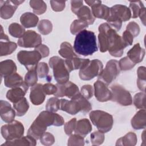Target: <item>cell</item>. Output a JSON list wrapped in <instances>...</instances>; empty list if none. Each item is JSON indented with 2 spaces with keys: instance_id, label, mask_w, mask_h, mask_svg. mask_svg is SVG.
<instances>
[{
  "instance_id": "obj_50",
  "label": "cell",
  "mask_w": 146,
  "mask_h": 146,
  "mask_svg": "<svg viewBox=\"0 0 146 146\" xmlns=\"http://www.w3.org/2000/svg\"><path fill=\"white\" fill-rule=\"evenodd\" d=\"M81 94L87 99L91 98L94 94V88L91 85L87 84L82 87L80 90Z\"/></svg>"
},
{
  "instance_id": "obj_6",
  "label": "cell",
  "mask_w": 146,
  "mask_h": 146,
  "mask_svg": "<svg viewBox=\"0 0 146 146\" xmlns=\"http://www.w3.org/2000/svg\"><path fill=\"white\" fill-rule=\"evenodd\" d=\"M89 117L93 124L98 129L103 132L107 133L110 131L113 126V116L103 111L95 110L90 113Z\"/></svg>"
},
{
  "instance_id": "obj_32",
  "label": "cell",
  "mask_w": 146,
  "mask_h": 146,
  "mask_svg": "<svg viewBox=\"0 0 146 146\" xmlns=\"http://www.w3.org/2000/svg\"><path fill=\"white\" fill-rule=\"evenodd\" d=\"M59 55L66 59H72L77 56L73 50L71 44L67 42H64L60 44V49L58 51Z\"/></svg>"
},
{
  "instance_id": "obj_36",
  "label": "cell",
  "mask_w": 146,
  "mask_h": 146,
  "mask_svg": "<svg viewBox=\"0 0 146 146\" xmlns=\"http://www.w3.org/2000/svg\"><path fill=\"white\" fill-rule=\"evenodd\" d=\"M88 24L80 19H76L72 22L70 26V32L73 35H76L81 31L88 27Z\"/></svg>"
},
{
  "instance_id": "obj_46",
  "label": "cell",
  "mask_w": 146,
  "mask_h": 146,
  "mask_svg": "<svg viewBox=\"0 0 146 146\" xmlns=\"http://www.w3.org/2000/svg\"><path fill=\"white\" fill-rule=\"evenodd\" d=\"M119 66L120 67V69L123 71H127L129 70L131 68H132L135 64L133 63L127 56L124 57L123 58H121L119 62Z\"/></svg>"
},
{
  "instance_id": "obj_24",
  "label": "cell",
  "mask_w": 146,
  "mask_h": 146,
  "mask_svg": "<svg viewBox=\"0 0 146 146\" xmlns=\"http://www.w3.org/2000/svg\"><path fill=\"white\" fill-rule=\"evenodd\" d=\"M145 109H141L132 118L131 121V125L135 129H140L145 128Z\"/></svg>"
},
{
  "instance_id": "obj_29",
  "label": "cell",
  "mask_w": 146,
  "mask_h": 146,
  "mask_svg": "<svg viewBox=\"0 0 146 146\" xmlns=\"http://www.w3.org/2000/svg\"><path fill=\"white\" fill-rule=\"evenodd\" d=\"M27 90L23 87H16L7 91L6 98L13 103H15L24 98Z\"/></svg>"
},
{
  "instance_id": "obj_55",
  "label": "cell",
  "mask_w": 146,
  "mask_h": 146,
  "mask_svg": "<svg viewBox=\"0 0 146 146\" xmlns=\"http://www.w3.org/2000/svg\"><path fill=\"white\" fill-rule=\"evenodd\" d=\"M83 3V1H71V11L74 13L79 7H80Z\"/></svg>"
},
{
  "instance_id": "obj_9",
  "label": "cell",
  "mask_w": 146,
  "mask_h": 146,
  "mask_svg": "<svg viewBox=\"0 0 146 146\" xmlns=\"http://www.w3.org/2000/svg\"><path fill=\"white\" fill-rule=\"evenodd\" d=\"M42 56L39 52L34 51H20L17 54V59L29 71L35 68Z\"/></svg>"
},
{
  "instance_id": "obj_39",
  "label": "cell",
  "mask_w": 146,
  "mask_h": 146,
  "mask_svg": "<svg viewBox=\"0 0 146 146\" xmlns=\"http://www.w3.org/2000/svg\"><path fill=\"white\" fill-rule=\"evenodd\" d=\"M38 29L42 35H47L52 31V24L49 20L42 19L38 23Z\"/></svg>"
},
{
  "instance_id": "obj_35",
  "label": "cell",
  "mask_w": 146,
  "mask_h": 146,
  "mask_svg": "<svg viewBox=\"0 0 146 146\" xmlns=\"http://www.w3.org/2000/svg\"><path fill=\"white\" fill-rule=\"evenodd\" d=\"M30 5L33 9V12L38 15L43 14L47 9V5L42 0H31L30 1Z\"/></svg>"
},
{
  "instance_id": "obj_28",
  "label": "cell",
  "mask_w": 146,
  "mask_h": 146,
  "mask_svg": "<svg viewBox=\"0 0 146 146\" xmlns=\"http://www.w3.org/2000/svg\"><path fill=\"white\" fill-rule=\"evenodd\" d=\"M39 18L36 14L30 12L23 14L20 18V22L25 28L35 27L38 23Z\"/></svg>"
},
{
  "instance_id": "obj_15",
  "label": "cell",
  "mask_w": 146,
  "mask_h": 146,
  "mask_svg": "<svg viewBox=\"0 0 146 146\" xmlns=\"http://www.w3.org/2000/svg\"><path fill=\"white\" fill-rule=\"evenodd\" d=\"M91 7L92 14L95 18L107 20L110 14V8L102 4L100 1H85Z\"/></svg>"
},
{
  "instance_id": "obj_56",
  "label": "cell",
  "mask_w": 146,
  "mask_h": 146,
  "mask_svg": "<svg viewBox=\"0 0 146 146\" xmlns=\"http://www.w3.org/2000/svg\"><path fill=\"white\" fill-rule=\"evenodd\" d=\"M139 17H140V20L141 21L143 25H145V7L143 8L140 11Z\"/></svg>"
},
{
  "instance_id": "obj_33",
  "label": "cell",
  "mask_w": 146,
  "mask_h": 146,
  "mask_svg": "<svg viewBox=\"0 0 146 146\" xmlns=\"http://www.w3.org/2000/svg\"><path fill=\"white\" fill-rule=\"evenodd\" d=\"M13 107L18 116H23L29 108V104L25 98H23L18 102L13 103Z\"/></svg>"
},
{
  "instance_id": "obj_48",
  "label": "cell",
  "mask_w": 146,
  "mask_h": 146,
  "mask_svg": "<svg viewBox=\"0 0 146 146\" xmlns=\"http://www.w3.org/2000/svg\"><path fill=\"white\" fill-rule=\"evenodd\" d=\"M126 30L128 31L134 37L137 36L140 33V27L139 25L135 22H129L127 27Z\"/></svg>"
},
{
  "instance_id": "obj_4",
  "label": "cell",
  "mask_w": 146,
  "mask_h": 146,
  "mask_svg": "<svg viewBox=\"0 0 146 146\" xmlns=\"http://www.w3.org/2000/svg\"><path fill=\"white\" fill-rule=\"evenodd\" d=\"M64 121L62 116L48 111L41 112L32 123V125L40 132H45L47 127L50 125L62 126Z\"/></svg>"
},
{
  "instance_id": "obj_19",
  "label": "cell",
  "mask_w": 146,
  "mask_h": 146,
  "mask_svg": "<svg viewBox=\"0 0 146 146\" xmlns=\"http://www.w3.org/2000/svg\"><path fill=\"white\" fill-rule=\"evenodd\" d=\"M46 94L43 90V85L38 83L31 87L30 94V99L31 103L35 106H38L43 103Z\"/></svg>"
},
{
  "instance_id": "obj_18",
  "label": "cell",
  "mask_w": 146,
  "mask_h": 146,
  "mask_svg": "<svg viewBox=\"0 0 146 146\" xmlns=\"http://www.w3.org/2000/svg\"><path fill=\"white\" fill-rule=\"evenodd\" d=\"M0 115L3 121L10 123L14 120L16 112L9 102L1 100L0 101Z\"/></svg>"
},
{
  "instance_id": "obj_51",
  "label": "cell",
  "mask_w": 146,
  "mask_h": 146,
  "mask_svg": "<svg viewBox=\"0 0 146 146\" xmlns=\"http://www.w3.org/2000/svg\"><path fill=\"white\" fill-rule=\"evenodd\" d=\"M65 1H50V4L53 11H61L65 7Z\"/></svg>"
},
{
  "instance_id": "obj_25",
  "label": "cell",
  "mask_w": 146,
  "mask_h": 146,
  "mask_svg": "<svg viewBox=\"0 0 146 146\" xmlns=\"http://www.w3.org/2000/svg\"><path fill=\"white\" fill-rule=\"evenodd\" d=\"M74 14L79 18V19L86 22L88 25H92L95 19L91 10L88 7L85 5H82L74 13Z\"/></svg>"
},
{
  "instance_id": "obj_38",
  "label": "cell",
  "mask_w": 146,
  "mask_h": 146,
  "mask_svg": "<svg viewBox=\"0 0 146 146\" xmlns=\"http://www.w3.org/2000/svg\"><path fill=\"white\" fill-rule=\"evenodd\" d=\"M38 81V74L36 71V67L35 68L29 70L25 76V82L29 86H34L36 84Z\"/></svg>"
},
{
  "instance_id": "obj_2",
  "label": "cell",
  "mask_w": 146,
  "mask_h": 146,
  "mask_svg": "<svg viewBox=\"0 0 146 146\" xmlns=\"http://www.w3.org/2000/svg\"><path fill=\"white\" fill-rule=\"evenodd\" d=\"M74 48L79 55L88 56L98 51L96 38L93 31L83 30L76 34Z\"/></svg>"
},
{
  "instance_id": "obj_47",
  "label": "cell",
  "mask_w": 146,
  "mask_h": 146,
  "mask_svg": "<svg viewBox=\"0 0 146 146\" xmlns=\"http://www.w3.org/2000/svg\"><path fill=\"white\" fill-rule=\"evenodd\" d=\"M40 141L44 145H51L55 142V137L50 132H44L40 137Z\"/></svg>"
},
{
  "instance_id": "obj_7",
  "label": "cell",
  "mask_w": 146,
  "mask_h": 146,
  "mask_svg": "<svg viewBox=\"0 0 146 146\" xmlns=\"http://www.w3.org/2000/svg\"><path fill=\"white\" fill-rule=\"evenodd\" d=\"M50 67L53 70L55 80L59 84H63L69 80L70 72L65 66L64 60L59 56L51 57L48 62Z\"/></svg>"
},
{
  "instance_id": "obj_49",
  "label": "cell",
  "mask_w": 146,
  "mask_h": 146,
  "mask_svg": "<svg viewBox=\"0 0 146 146\" xmlns=\"http://www.w3.org/2000/svg\"><path fill=\"white\" fill-rule=\"evenodd\" d=\"M76 118H72L70 121H67L64 124V129L66 135H70L72 134L73 131H74L76 124Z\"/></svg>"
},
{
  "instance_id": "obj_40",
  "label": "cell",
  "mask_w": 146,
  "mask_h": 146,
  "mask_svg": "<svg viewBox=\"0 0 146 146\" xmlns=\"http://www.w3.org/2000/svg\"><path fill=\"white\" fill-rule=\"evenodd\" d=\"M144 7V6L141 1H130L129 8L131 11V14H132L131 17L133 18L138 17L140 11Z\"/></svg>"
},
{
  "instance_id": "obj_10",
  "label": "cell",
  "mask_w": 146,
  "mask_h": 146,
  "mask_svg": "<svg viewBox=\"0 0 146 146\" xmlns=\"http://www.w3.org/2000/svg\"><path fill=\"white\" fill-rule=\"evenodd\" d=\"M120 71L119 62L116 60H110L107 63L105 68L103 69L98 76V80L108 85L116 78L120 73Z\"/></svg>"
},
{
  "instance_id": "obj_23",
  "label": "cell",
  "mask_w": 146,
  "mask_h": 146,
  "mask_svg": "<svg viewBox=\"0 0 146 146\" xmlns=\"http://www.w3.org/2000/svg\"><path fill=\"white\" fill-rule=\"evenodd\" d=\"M36 144V140L32 136L28 135L26 136H22L18 139L13 140H7L1 146H10V145H31L34 146Z\"/></svg>"
},
{
  "instance_id": "obj_52",
  "label": "cell",
  "mask_w": 146,
  "mask_h": 146,
  "mask_svg": "<svg viewBox=\"0 0 146 146\" xmlns=\"http://www.w3.org/2000/svg\"><path fill=\"white\" fill-rule=\"evenodd\" d=\"M43 90L46 95H52L56 92L57 87L56 85L47 83L43 85Z\"/></svg>"
},
{
  "instance_id": "obj_41",
  "label": "cell",
  "mask_w": 146,
  "mask_h": 146,
  "mask_svg": "<svg viewBox=\"0 0 146 146\" xmlns=\"http://www.w3.org/2000/svg\"><path fill=\"white\" fill-rule=\"evenodd\" d=\"M134 106L138 109H145V92H139L135 95L133 98Z\"/></svg>"
},
{
  "instance_id": "obj_13",
  "label": "cell",
  "mask_w": 146,
  "mask_h": 146,
  "mask_svg": "<svg viewBox=\"0 0 146 146\" xmlns=\"http://www.w3.org/2000/svg\"><path fill=\"white\" fill-rule=\"evenodd\" d=\"M41 44L40 35L33 30H27L18 40V46L25 48H36Z\"/></svg>"
},
{
  "instance_id": "obj_8",
  "label": "cell",
  "mask_w": 146,
  "mask_h": 146,
  "mask_svg": "<svg viewBox=\"0 0 146 146\" xmlns=\"http://www.w3.org/2000/svg\"><path fill=\"white\" fill-rule=\"evenodd\" d=\"M24 126L21 122L13 120L7 124L2 126L1 132L4 139L13 140L23 136L24 134Z\"/></svg>"
},
{
  "instance_id": "obj_12",
  "label": "cell",
  "mask_w": 146,
  "mask_h": 146,
  "mask_svg": "<svg viewBox=\"0 0 146 146\" xmlns=\"http://www.w3.org/2000/svg\"><path fill=\"white\" fill-rule=\"evenodd\" d=\"M112 94L111 100L120 104L121 106H130L132 103V98L131 94L122 86L114 84L111 87Z\"/></svg>"
},
{
  "instance_id": "obj_16",
  "label": "cell",
  "mask_w": 146,
  "mask_h": 146,
  "mask_svg": "<svg viewBox=\"0 0 146 146\" xmlns=\"http://www.w3.org/2000/svg\"><path fill=\"white\" fill-rule=\"evenodd\" d=\"M24 1H0V16L4 19L11 18L18 6Z\"/></svg>"
},
{
  "instance_id": "obj_37",
  "label": "cell",
  "mask_w": 146,
  "mask_h": 146,
  "mask_svg": "<svg viewBox=\"0 0 146 146\" xmlns=\"http://www.w3.org/2000/svg\"><path fill=\"white\" fill-rule=\"evenodd\" d=\"M10 34L15 38H21L25 33L24 27L17 23H12L9 26Z\"/></svg>"
},
{
  "instance_id": "obj_1",
  "label": "cell",
  "mask_w": 146,
  "mask_h": 146,
  "mask_svg": "<svg viewBox=\"0 0 146 146\" xmlns=\"http://www.w3.org/2000/svg\"><path fill=\"white\" fill-rule=\"evenodd\" d=\"M98 30L99 31L98 40L100 51L102 52L108 51L110 55L113 56H121L127 46L116 30L107 23L101 24L99 26Z\"/></svg>"
},
{
  "instance_id": "obj_20",
  "label": "cell",
  "mask_w": 146,
  "mask_h": 146,
  "mask_svg": "<svg viewBox=\"0 0 146 146\" xmlns=\"http://www.w3.org/2000/svg\"><path fill=\"white\" fill-rule=\"evenodd\" d=\"M4 84L8 88L23 87L28 90L29 86L23 81L22 76L17 73H14L4 78Z\"/></svg>"
},
{
  "instance_id": "obj_43",
  "label": "cell",
  "mask_w": 146,
  "mask_h": 146,
  "mask_svg": "<svg viewBox=\"0 0 146 146\" xmlns=\"http://www.w3.org/2000/svg\"><path fill=\"white\" fill-rule=\"evenodd\" d=\"M90 139L91 144L93 145H101L104 140V133L99 131H95L91 134Z\"/></svg>"
},
{
  "instance_id": "obj_30",
  "label": "cell",
  "mask_w": 146,
  "mask_h": 146,
  "mask_svg": "<svg viewBox=\"0 0 146 146\" xmlns=\"http://www.w3.org/2000/svg\"><path fill=\"white\" fill-rule=\"evenodd\" d=\"M137 141L136 135L133 132H129L124 136L119 138L116 143V145L133 146L136 145Z\"/></svg>"
},
{
  "instance_id": "obj_17",
  "label": "cell",
  "mask_w": 146,
  "mask_h": 146,
  "mask_svg": "<svg viewBox=\"0 0 146 146\" xmlns=\"http://www.w3.org/2000/svg\"><path fill=\"white\" fill-rule=\"evenodd\" d=\"M94 91L96 99L100 102H107L111 100L112 94L106 84L98 80L94 84Z\"/></svg>"
},
{
  "instance_id": "obj_34",
  "label": "cell",
  "mask_w": 146,
  "mask_h": 146,
  "mask_svg": "<svg viewBox=\"0 0 146 146\" xmlns=\"http://www.w3.org/2000/svg\"><path fill=\"white\" fill-rule=\"evenodd\" d=\"M137 84L139 89L145 92V79H146V71L144 66H140L137 70Z\"/></svg>"
},
{
  "instance_id": "obj_5",
  "label": "cell",
  "mask_w": 146,
  "mask_h": 146,
  "mask_svg": "<svg viewBox=\"0 0 146 146\" xmlns=\"http://www.w3.org/2000/svg\"><path fill=\"white\" fill-rule=\"evenodd\" d=\"M132 14L129 7L123 5H115L110 8L107 23L116 31L121 29L122 22L130 19Z\"/></svg>"
},
{
  "instance_id": "obj_21",
  "label": "cell",
  "mask_w": 146,
  "mask_h": 146,
  "mask_svg": "<svg viewBox=\"0 0 146 146\" xmlns=\"http://www.w3.org/2000/svg\"><path fill=\"white\" fill-rule=\"evenodd\" d=\"M145 54V50L140 47L139 43H136L127 52V56L133 63L136 64L143 60Z\"/></svg>"
},
{
  "instance_id": "obj_14",
  "label": "cell",
  "mask_w": 146,
  "mask_h": 146,
  "mask_svg": "<svg viewBox=\"0 0 146 146\" xmlns=\"http://www.w3.org/2000/svg\"><path fill=\"white\" fill-rule=\"evenodd\" d=\"M56 92L54 94L56 98L67 96L70 99H72L80 92L78 87L71 82H67L63 84L56 83Z\"/></svg>"
},
{
  "instance_id": "obj_42",
  "label": "cell",
  "mask_w": 146,
  "mask_h": 146,
  "mask_svg": "<svg viewBox=\"0 0 146 146\" xmlns=\"http://www.w3.org/2000/svg\"><path fill=\"white\" fill-rule=\"evenodd\" d=\"M46 109L47 111L56 112L60 110V100L56 97H52L48 99L46 105Z\"/></svg>"
},
{
  "instance_id": "obj_54",
  "label": "cell",
  "mask_w": 146,
  "mask_h": 146,
  "mask_svg": "<svg viewBox=\"0 0 146 146\" xmlns=\"http://www.w3.org/2000/svg\"><path fill=\"white\" fill-rule=\"evenodd\" d=\"M35 50L37 51L40 54L42 58H45L48 56L50 53L49 48L44 44H40L39 46L35 48Z\"/></svg>"
},
{
  "instance_id": "obj_3",
  "label": "cell",
  "mask_w": 146,
  "mask_h": 146,
  "mask_svg": "<svg viewBox=\"0 0 146 146\" xmlns=\"http://www.w3.org/2000/svg\"><path fill=\"white\" fill-rule=\"evenodd\" d=\"M60 110L70 115H75L79 112L87 113L92 110V105L80 93L71 100L60 99Z\"/></svg>"
},
{
  "instance_id": "obj_31",
  "label": "cell",
  "mask_w": 146,
  "mask_h": 146,
  "mask_svg": "<svg viewBox=\"0 0 146 146\" xmlns=\"http://www.w3.org/2000/svg\"><path fill=\"white\" fill-rule=\"evenodd\" d=\"M17 45L15 42H10L9 40H1L0 42V55L6 56L13 53L17 48Z\"/></svg>"
},
{
  "instance_id": "obj_22",
  "label": "cell",
  "mask_w": 146,
  "mask_h": 146,
  "mask_svg": "<svg viewBox=\"0 0 146 146\" xmlns=\"http://www.w3.org/2000/svg\"><path fill=\"white\" fill-rule=\"evenodd\" d=\"M90 61L88 59H82L76 56L72 59L64 60V63L68 71L71 72L74 70L83 68L88 64Z\"/></svg>"
},
{
  "instance_id": "obj_53",
  "label": "cell",
  "mask_w": 146,
  "mask_h": 146,
  "mask_svg": "<svg viewBox=\"0 0 146 146\" xmlns=\"http://www.w3.org/2000/svg\"><path fill=\"white\" fill-rule=\"evenodd\" d=\"M123 41L125 43V44L128 46H130L132 44L133 40V35L127 30H125L123 33V36L121 37Z\"/></svg>"
},
{
  "instance_id": "obj_26",
  "label": "cell",
  "mask_w": 146,
  "mask_h": 146,
  "mask_svg": "<svg viewBox=\"0 0 146 146\" xmlns=\"http://www.w3.org/2000/svg\"><path fill=\"white\" fill-rule=\"evenodd\" d=\"M92 131V125L90 120L87 119H82L76 121L75 133L85 137Z\"/></svg>"
},
{
  "instance_id": "obj_11",
  "label": "cell",
  "mask_w": 146,
  "mask_h": 146,
  "mask_svg": "<svg viewBox=\"0 0 146 146\" xmlns=\"http://www.w3.org/2000/svg\"><path fill=\"white\" fill-rule=\"evenodd\" d=\"M103 68L102 62L95 59L90 60L88 64L83 68L80 70L79 76L83 80H90L98 76Z\"/></svg>"
},
{
  "instance_id": "obj_44",
  "label": "cell",
  "mask_w": 146,
  "mask_h": 146,
  "mask_svg": "<svg viewBox=\"0 0 146 146\" xmlns=\"http://www.w3.org/2000/svg\"><path fill=\"white\" fill-rule=\"evenodd\" d=\"M67 144L69 146H72V145L83 146L84 145V137L76 133L74 135H72L70 136L68 140Z\"/></svg>"
},
{
  "instance_id": "obj_45",
  "label": "cell",
  "mask_w": 146,
  "mask_h": 146,
  "mask_svg": "<svg viewBox=\"0 0 146 146\" xmlns=\"http://www.w3.org/2000/svg\"><path fill=\"white\" fill-rule=\"evenodd\" d=\"M38 76L40 78H46L48 75L49 68L47 63L44 62L39 63L36 66Z\"/></svg>"
},
{
  "instance_id": "obj_27",
  "label": "cell",
  "mask_w": 146,
  "mask_h": 146,
  "mask_svg": "<svg viewBox=\"0 0 146 146\" xmlns=\"http://www.w3.org/2000/svg\"><path fill=\"white\" fill-rule=\"evenodd\" d=\"M17 71V66L15 62L11 60L7 59L2 61L0 63V72L1 77H6Z\"/></svg>"
}]
</instances>
